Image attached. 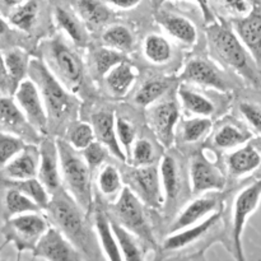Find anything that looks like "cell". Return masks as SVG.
Returning a JSON list of instances; mask_svg holds the SVG:
<instances>
[{
	"label": "cell",
	"instance_id": "6da1fadb",
	"mask_svg": "<svg viewBox=\"0 0 261 261\" xmlns=\"http://www.w3.org/2000/svg\"><path fill=\"white\" fill-rule=\"evenodd\" d=\"M206 38L212 56L221 65L231 69L254 88H261V69L232 25L217 20L206 28Z\"/></svg>",
	"mask_w": 261,
	"mask_h": 261
},
{
	"label": "cell",
	"instance_id": "7a4b0ae2",
	"mask_svg": "<svg viewBox=\"0 0 261 261\" xmlns=\"http://www.w3.org/2000/svg\"><path fill=\"white\" fill-rule=\"evenodd\" d=\"M45 211H47L53 226L60 229L79 251L89 254V251L93 250L96 241H92L93 236L87 224V213L69 195L68 191L64 189L56 191L51 196Z\"/></svg>",
	"mask_w": 261,
	"mask_h": 261
},
{
	"label": "cell",
	"instance_id": "3957f363",
	"mask_svg": "<svg viewBox=\"0 0 261 261\" xmlns=\"http://www.w3.org/2000/svg\"><path fill=\"white\" fill-rule=\"evenodd\" d=\"M60 157L61 180L69 195L88 213L93 203L92 170L79 150L74 149L65 139L56 140Z\"/></svg>",
	"mask_w": 261,
	"mask_h": 261
},
{
	"label": "cell",
	"instance_id": "277c9868",
	"mask_svg": "<svg viewBox=\"0 0 261 261\" xmlns=\"http://www.w3.org/2000/svg\"><path fill=\"white\" fill-rule=\"evenodd\" d=\"M28 76L36 82L47 109L48 117L58 121L69 119L76 112V99L40 58L31 59Z\"/></svg>",
	"mask_w": 261,
	"mask_h": 261
},
{
	"label": "cell",
	"instance_id": "5b68a950",
	"mask_svg": "<svg viewBox=\"0 0 261 261\" xmlns=\"http://www.w3.org/2000/svg\"><path fill=\"white\" fill-rule=\"evenodd\" d=\"M43 61L56 78L70 92L79 91L84 81V65L74 48L61 38H53L42 45Z\"/></svg>",
	"mask_w": 261,
	"mask_h": 261
},
{
	"label": "cell",
	"instance_id": "8992f818",
	"mask_svg": "<svg viewBox=\"0 0 261 261\" xmlns=\"http://www.w3.org/2000/svg\"><path fill=\"white\" fill-rule=\"evenodd\" d=\"M51 224L40 212L18 214L5 219L2 234L5 244H12L18 252L31 251Z\"/></svg>",
	"mask_w": 261,
	"mask_h": 261
},
{
	"label": "cell",
	"instance_id": "52a82bcc",
	"mask_svg": "<svg viewBox=\"0 0 261 261\" xmlns=\"http://www.w3.org/2000/svg\"><path fill=\"white\" fill-rule=\"evenodd\" d=\"M261 204V177L250 182L244 189L237 193L232 206V224H231V240L232 254L239 261H245L244 236L245 228L251 218L252 214L259 209Z\"/></svg>",
	"mask_w": 261,
	"mask_h": 261
},
{
	"label": "cell",
	"instance_id": "ba28073f",
	"mask_svg": "<svg viewBox=\"0 0 261 261\" xmlns=\"http://www.w3.org/2000/svg\"><path fill=\"white\" fill-rule=\"evenodd\" d=\"M115 221L134 232L143 242L154 246L152 226L145 212V204L135 195L132 189H122L111 206Z\"/></svg>",
	"mask_w": 261,
	"mask_h": 261
},
{
	"label": "cell",
	"instance_id": "9c48e42d",
	"mask_svg": "<svg viewBox=\"0 0 261 261\" xmlns=\"http://www.w3.org/2000/svg\"><path fill=\"white\" fill-rule=\"evenodd\" d=\"M147 121L158 142L170 148L180 122V106L172 99H160L147 107Z\"/></svg>",
	"mask_w": 261,
	"mask_h": 261
},
{
	"label": "cell",
	"instance_id": "30bf717a",
	"mask_svg": "<svg viewBox=\"0 0 261 261\" xmlns=\"http://www.w3.org/2000/svg\"><path fill=\"white\" fill-rule=\"evenodd\" d=\"M13 98L15 99L19 109L22 110L28 122L38 133H45L47 129L50 117H48L45 101H43L42 94H41L40 88L36 84V82L30 76L23 79L15 88Z\"/></svg>",
	"mask_w": 261,
	"mask_h": 261
},
{
	"label": "cell",
	"instance_id": "8fae6325",
	"mask_svg": "<svg viewBox=\"0 0 261 261\" xmlns=\"http://www.w3.org/2000/svg\"><path fill=\"white\" fill-rule=\"evenodd\" d=\"M127 188L150 208H160L163 205L165 195L161 182L160 168L154 165L144 167H133L126 173Z\"/></svg>",
	"mask_w": 261,
	"mask_h": 261
},
{
	"label": "cell",
	"instance_id": "7c38bea8",
	"mask_svg": "<svg viewBox=\"0 0 261 261\" xmlns=\"http://www.w3.org/2000/svg\"><path fill=\"white\" fill-rule=\"evenodd\" d=\"M191 191L195 195L213 191H222L226 186V176L203 153H196L189 167Z\"/></svg>",
	"mask_w": 261,
	"mask_h": 261
},
{
	"label": "cell",
	"instance_id": "4fadbf2b",
	"mask_svg": "<svg viewBox=\"0 0 261 261\" xmlns=\"http://www.w3.org/2000/svg\"><path fill=\"white\" fill-rule=\"evenodd\" d=\"M32 256L36 259L51 261H75L82 259L81 251L55 226L48 227L47 231L42 234L32 250Z\"/></svg>",
	"mask_w": 261,
	"mask_h": 261
},
{
	"label": "cell",
	"instance_id": "5bb4252c",
	"mask_svg": "<svg viewBox=\"0 0 261 261\" xmlns=\"http://www.w3.org/2000/svg\"><path fill=\"white\" fill-rule=\"evenodd\" d=\"M180 79L185 83L211 88L214 91L227 92L229 89L222 71L211 61L201 58L190 59L184 66Z\"/></svg>",
	"mask_w": 261,
	"mask_h": 261
},
{
	"label": "cell",
	"instance_id": "9a60e30c",
	"mask_svg": "<svg viewBox=\"0 0 261 261\" xmlns=\"http://www.w3.org/2000/svg\"><path fill=\"white\" fill-rule=\"evenodd\" d=\"M221 199L218 191L200 194L195 200L190 201L177 214L168 228V233H173V232L194 226L211 217L216 212L221 211Z\"/></svg>",
	"mask_w": 261,
	"mask_h": 261
},
{
	"label": "cell",
	"instance_id": "2e32d148",
	"mask_svg": "<svg viewBox=\"0 0 261 261\" xmlns=\"http://www.w3.org/2000/svg\"><path fill=\"white\" fill-rule=\"evenodd\" d=\"M37 178L43 184L51 196L63 188L60 157L56 140L43 139L40 143V166Z\"/></svg>",
	"mask_w": 261,
	"mask_h": 261
},
{
	"label": "cell",
	"instance_id": "e0dca14e",
	"mask_svg": "<svg viewBox=\"0 0 261 261\" xmlns=\"http://www.w3.org/2000/svg\"><path fill=\"white\" fill-rule=\"evenodd\" d=\"M231 25L261 69V8H251L247 14L234 17Z\"/></svg>",
	"mask_w": 261,
	"mask_h": 261
},
{
	"label": "cell",
	"instance_id": "ac0fdd59",
	"mask_svg": "<svg viewBox=\"0 0 261 261\" xmlns=\"http://www.w3.org/2000/svg\"><path fill=\"white\" fill-rule=\"evenodd\" d=\"M0 127L31 142H37L40 134L28 122L15 99L9 94H0Z\"/></svg>",
	"mask_w": 261,
	"mask_h": 261
},
{
	"label": "cell",
	"instance_id": "d6986e66",
	"mask_svg": "<svg viewBox=\"0 0 261 261\" xmlns=\"http://www.w3.org/2000/svg\"><path fill=\"white\" fill-rule=\"evenodd\" d=\"M221 213L222 212L218 211L204 221L194 224V226L173 232V233H168V236L166 237L162 244V250L166 252L178 251V250H184L195 244L196 241H199L201 237L205 236L208 232H211L212 228L217 226V223L221 221Z\"/></svg>",
	"mask_w": 261,
	"mask_h": 261
},
{
	"label": "cell",
	"instance_id": "ffe728a7",
	"mask_svg": "<svg viewBox=\"0 0 261 261\" xmlns=\"http://www.w3.org/2000/svg\"><path fill=\"white\" fill-rule=\"evenodd\" d=\"M226 166L232 177H246L261 168V149L254 143L229 150L226 157Z\"/></svg>",
	"mask_w": 261,
	"mask_h": 261
},
{
	"label": "cell",
	"instance_id": "44dd1931",
	"mask_svg": "<svg viewBox=\"0 0 261 261\" xmlns=\"http://www.w3.org/2000/svg\"><path fill=\"white\" fill-rule=\"evenodd\" d=\"M91 124L94 129L96 140L102 143L116 160L127 162L126 154L117 138L116 116L110 111H98L92 115Z\"/></svg>",
	"mask_w": 261,
	"mask_h": 261
},
{
	"label": "cell",
	"instance_id": "7402d4cb",
	"mask_svg": "<svg viewBox=\"0 0 261 261\" xmlns=\"http://www.w3.org/2000/svg\"><path fill=\"white\" fill-rule=\"evenodd\" d=\"M40 166V147L27 144L22 152L3 167V175L8 180H28L37 177Z\"/></svg>",
	"mask_w": 261,
	"mask_h": 261
},
{
	"label": "cell",
	"instance_id": "603a6c76",
	"mask_svg": "<svg viewBox=\"0 0 261 261\" xmlns=\"http://www.w3.org/2000/svg\"><path fill=\"white\" fill-rule=\"evenodd\" d=\"M155 19L170 37L182 45L194 46L198 42V30L189 18L173 13H160Z\"/></svg>",
	"mask_w": 261,
	"mask_h": 261
},
{
	"label": "cell",
	"instance_id": "cb8c5ba5",
	"mask_svg": "<svg viewBox=\"0 0 261 261\" xmlns=\"http://www.w3.org/2000/svg\"><path fill=\"white\" fill-rule=\"evenodd\" d=\"M252 133L234 121L222 122L212 133V143L221 150H232L250 142Z\"/></svg>",
	"mask_w": 261,
	"mask_h": 261
},
{
	"label": "cell",
	"instance_id": "d4e9b609",
	"mask_svg": "<svg viewBox=\"0 0 261 261\" xmlns=\"http://www.w3.org/2000/svg\"><path fill=\"white\" fill-rule=\"evenodd\" d=\"M103 79L110 93L116 98H122L132 91L133 86L137 81V71H135L134 66L124 60L114 66L103 76Z\"/></svg>",
	"mask_w": 261,
	"mask_h": 261
},
{
	"label": "cell",
	"instance_id": "484cf974",
	"mask_svg": "<svg viewBox=\"0 0 261 261\" xmlns=\"http://www.w3.org/2000/svg\"><path fill=\"white\" fill-rule=\"evenodd\" d=\"M94 234L99 249L105 254V256L111 261L122 260L121 251L117 245L116 236L112 229L111 221L102 211H97L94 214Z\"/></svg>",
	"mask_w": 261,
	"mask_h": 261
},
{
	"label": "cell",
	"instance_id": "4316f807",
	"mask_svg": "<svg viewBox=\"0 0 261 261\" xmlns=\"http://www.w3.org/2000/svg\"><path fill=\"white\" fill-rule=\"evenodd\" d=\"M54 22L59 30L63 31L75 46L83 47L87 43L86 24L81 17L63 7H56L54 10Z\"/></svg>",
	"mask_w": 261,
	"mask_h": 261
},
{
	"label": "cell",
	"instance_id": "83f0119b",
	"mask_svg": "<svg viewBox=\"0 0 261 261\" xmlns=\"http://www.w3.org/2000/svg\"><path fill=\"white\" fill-rule=\"evenodd\" d=\"M177 98L180 106L185 112L191 116L211 117L216 111L214 103L195 89L189 88L185 84H181L177 89Z\"/></svg>",
	"mask_w": 261,
	"mask_h": 261
},
{
	"label": "cell",
	"instance_id": "f1b7e54d",
	"mask_svg": "<svg viewBox=\"0 0 261 261\" xmlns=\"http://www.w3.org/2000/svg\"><path fill=\"white\" fill-rule=\"evenodd\" d=\"M111 226L112 229H114L115 236H116L119 249L121 251L122 260L139 261L144 259L142 240L134 232L127 229L126 227L120 224L115 219H111Z\"/></svg>",
	"mask_w": 261,
	"mask_h": 261
},
{
	"label": "cell",
	"instance_id": "f546056e",
	"mask_svg": "<svg viewBox=\"0 0 261 261\" xmlns=\"http://www.w3.org/2000/svg\"><path fill=\"white\" fill-rule=\"evenodd\" d=\"M144 58L153 65H166L173 56V48L167 37L160 33H150L143 41Z\"/></svg>",
	"mask_w": 261,
	"mask_h": 261
},
{
	"label": "cell",
	"instance_id": "4dcf8cb0",
	"mask_svg": "<svg viewBox=\"0 0 261 261\" xmlns=\"http://www.w3.org/2000/svg\"><path fill=\"white\" fill-rule=\"evenodd\" d=\"M3 56H4L5 66H7L10 82H12L13 93H14L18 84L28 76L31 58L27 51L20 47L8 48L3 51Z\"/></svg>",
	"mask_w": 261,
	"mask_h": 261
},
{
	"label": "cell",
	"instance_id": "1f68e13d",
	"mask_svg": "<svg viewBox=\"0 0 261 261\" xmlns=\"http://www.w3.org/2000/svg\"><path fill=\"white\" fill-rule=\"evenodd\" d=\"M76 10L84 24L92 30L105 25L112 17L109 5L99 0H79Z\"/></svg>",
	"mask_w": 261,
	"mask_h": 261
},
{
	"label": "cell",
	"instance_id": "d6a6232c",
	"mask_svg": "<svg viewBox=\"0 0 261 261\" xmlns=\"http://www.w3.org/2000/svg\"><path fill=\"white\" fill-rule=\"evenodd\" d=\"M160 176L162 182L163 195L166 201H172L177 198L181 188V176L177 161L170 154L163 155L160 165Z\"/></svg>",
	"mask_w": 261,
	"mask_h": 261
},
{
	"label": "cell",
	"instance_id": "836d02e7",
	"mask_svg": "<svg viewBox=\"0 0 261 261\" xmlns=\"http://www.w3.org/2000/svg\"><path fill=\"white\" fill-rule=\"evenodd\" d=\"M213 129L211 117L193 116L178 122L177 133L181 142L186 144H195L208 137Z\"/></svg>",
	"mask_w": 261,
	"mask_h": 261
},
{
	"label": "cell",
	"instance_id": "e575fe53",
	"mask_svg": "<svg viewBox=\"0 0 261 261\" xmlns=\"http://www.w3.org/2000/svg\"><path fill=\"white\" fill-rule=\"evenodd\" d=\"M3 204H4L7 218L18 216V214L42 211L41 206L35 200H32L27 194H24L23 191L18 190L15 188H10V186H5Z\"/></svg>",
	"mask_w": 261,
	"mask_h": 261
},
{
	"label": "cell",
	"instance_id": "d590c367",
	"mask_svg": "<svg viewBox=\"0 0 261 261\" xmlns=\"http://www.w3.org/2000/svg\"><path fill=\"white\" fill-rule=\"evenodd\" d=\"M96 181L99 193L110 199H116L124 189V178L121 172L111 163H105L99 168Z\"/></svg>",
	"mask_w": 261,
	"mask_h": 261
},
{
	"label": "cell",
	"instance_id": "8d00e7d4",
	"mask_svg": "<svg viewBox=\"0 0 261 261\" xmlns=\"http://www.w3.org/2000/svg\"><path fill=\"white\" fill-rule=\"evenodd\" d=\"M38 17L37 0H27L10 9L8 22L10 25L23 32H30L36 24Z\"/></svg>",
	"mask_w": 261,
	"mask_h": 261
},
{
	"label": "cell",
	"instance_id": "74e56055",
	"mask_svg": "<svg viewBox=\"0 0 261 261\" xmlns=\"http://www.w3.org/2000/svg\"><path fill=\"white\" fill-rule=\"evenodd\" d=\"M2 186L3 188L10 186V188H15L18 189V190L23 191V193L27 194L32 200H35L36 203L41 206V209L47 208L48 203H50L51 200V194L48 193L47 189L43 186V184L41 182L37 177L20 181L8 180V178H5L2 182Z\"/></svg>",
	"mask_w": 261,
	"mask_h": 261
},
{
	"label": "cell",
	"instance_id": "f35d334b",
	"mask_svg": "<svg viewBox=\"0 0 261 261\" xmlns=\"http://www.w3.org/2000/svg\"><path fill=\"white\" fill-rule=\"evenodd\" d=\"M102 42L106 47L126 54L134 47V36L126 25L111 24L102 33Z\"/></svg>",
	"mask_w": 261,
	"mask_h": 261
},
{
	"label": "cell",
	"instance_id": "ab89813d",
	"mask_svg": "<svg viewBox=\"0 0 261 261\" xmlns=\"http://www.w3.org/2000/svg\"><path fill=\"white\" fill-rule=\"evenodd\" d=\"M171 87V82L167 79H149V81L144 82L143 86L138 89L135 93L134 102L139 106L148 107L154 102L162 99L168 92Z\"/></svg>",
	"mask_w": 261,
	"mask_h": 261
},
{
	"label": "cell",
	"instance_id": "60d3db41",
	"mask_svg": "<svg viewBox=\"0 0 261 261\" xmlns=\"http://www.w3.org/2000/svg\"><path fill=\"white\" fill-rule=\"evenodd\" d=\"M65 140L74 148L82 152L96 140V134L91 122L73 121L65 133Z\"/></svg>",
	"mask_w": 261,
	"mask_h": 261
},
{
	"label": "cell",
	"instance_id": "b9f144b4",
	"mask_svg": "<svg viewBox=\"0 0 261 261\" xmlns=\"http://www.w3.org/2000/svg\"><path fill=\"white\" fill-rule=\"evenodd\" d=\"M126 60L125 54L121 51L114 50L110 47H101L93 54V66L96 70L97 75L103 78L114 66L120 64L121 61Z\"/></svg>",
	"mask_w": 261,
	"mask_h": 261
},
{
	"label": "cell",
	"instance_id": "7bdbcfd3",
	"mask_svg": "<svg viewBox=\"0 0 261 261\" xmlns=\"http://www.w3.org/2000/svg\"><path fill=\"white\" fill-rule=\"evenodd\" d=\"M27 144L19 135L0 130V167H4L18 153L22 152Z\"/></svg>",
	"mask_w": 261,
	"mask_h": 261
},
{
	"label": "cell",
	"instance_id": "ee69618b",
	"mask_svg": "<svg viewBox=\"0 0 261 261\" xmlns=\"http://www.w3.org/2000/svg\"><path fill=\"white\" fill-rule=\"evenodd\" d=\"M155 152L152 143L145 138L137 139L133 144L127 161L132 167H144L154 163Z\"/></svg>",
	"mask_w": 261,
	"mask_h": 261
},
{
	"label": "cell",
	"instance_id": "f6af8a7d",
	"mask_svg": "<svg viewBox=\"0 0 261 261\" xmlns=\"http://www.w3.org/2000/svg\"><path fill=\"white\" fill-rule=\"evenodd\" d=\"M239 111L250 129L261 137V99H242Z\"/></svg>",
	"mask_w": 261,
	"mask_h": 261
},
{
	"label": "cell",
	"instance_id": "bcb514c9",
	"mask_svg": "<svg viewBox=\"0 0 261 261\" xmlns=\"http://www.w3.org/2000/svg\"><path fill=\"white\" fill-rule=\"evenodd\" d=\"M81 153L92 171L99 170L106 163L109 154H111L109 149L102 143H99L98 140H94L92 144H89Z\"/></svg>",
	"mask_w": 261,
	"mask_h": 261
},
{
	"label": "cell",
	"instance_id": "7dc6e473",
	"mask_svg": "<svg viewBox=\"0 0 261 261\" xmlns=\"http://www.w3.org/2000/svg\"><path fill=\"white\" fill-rule=\"evenodd\" d=\"M116 133L120 144H121L126 157L129 158L133 144L137 140V129H135L134 124L125 117H116Z\"/></svg>",
	"mask_w": 261,
	"mask_h": 261
},
{
	"label": "cell",
	"instance_id": "c3c4849f",
	"mask_svg": "<svg viewBox=\"0 0 261 261\" xmlns=\"http://www.w3.org/2000/svg\"><path fill=\"white\" fill-rule=\"evenodd\" d=\"M222 7L226 8L228 12L236 14V17L245 15L251 10L249 2L247 0H217Z\"/></svg>",
	"mask_w": 261,
	"mask_h": 261
},
{
	"label": "cell",
	"instance_id": "681fc988",
	"mask_svg": "<svg viewBox=\"0 0 261 261\" xmlns=\"http://www.w3.org/2000/svg\"><path fill=\"white\" fill-rule=\"evenodd\" d=\"M0 94H9V96H13L12 82H10L9 74H8L4 56H3L2 51H0Z\"/></svg>",
	"mask_w": 261,
	"mask_h": 261
},
{
	"label": "cell",
	"instance_id": "f907efd6",
	"mask_svg": "<svg viewBox=\"0 0 261 261\" xmlns=\"http://www.w3.org/2000/svg\"><path fill=\"white\" fill-rule=\"evenodd\" d=\"M166 2H168V0H160L161 4H162V3H166ZM189 2H193L198 5L199 9L201 10V14H203L204 22H205L206 24L209 25V24H212V23L217 22L216 14H214L213 8L211 7V3H209V0H189Z\"/></svg>",
	"mask_w": 261,
	"mask_h": 261
},
{
	"label": "cell",
	"instance_id": "816d5d0a",
	"mask_svg": "<svg viewBox=\"0 0 261 261\" xmlns=\"http://www.w3.org/2000/svg\"><path fill=\"white\" fill-rule=\"evenodd\" d=\"M142 0H109V3L114 7L119 8V9H133V8L138 7Z\"/></svg>",
	"mask_w": 261,
	"mask_h": 261
},
{
	"label": "cell",
	"instance_id": "f5cc1de1",
	"mask_svg": "<svg viewBox=\"0 0 261 261\" xmlns=\"http://www.w3.org/2000/svg\"><path fill=\"white\" fill-rule=\"evenodd\" d=\"M0 2H2L3 4L5 5V7H8V8H10V9H12V8H14V7H17V5L22 4V3L27 2V0H0Z\"/></svg>",
	"mask_w": 261,
	"mask_h": 261
},
{
	"label": "cell",
	"instance_id": "db71d44e",
	"mask_svg": "<svg viewBox=\"0 0 261 261\" xmlns=\"http://www.w3.org/2000/svg\"><path fill=\"white\" fill-rule=\"evenodd\" d=\"M8 30H9V23L2 17V14H0V36L5 35V33L8 32Z\"/></svg>",
	"mask_w": 261,
	"mask_h": 261
}]
</instances>
